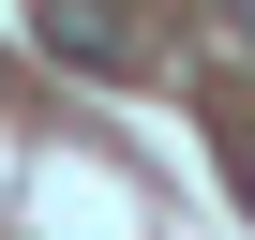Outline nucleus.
I'll return each mask as SVG.
<instances>
[{"instance_id":"obj_2","label":"nucleus","mask_w":255,"mask_h":240,"mask_svg":"<svg viewBox=\"0 0 255 240\" xmlns=\"http://www.w3.org/2000/svg\"><path fill=\"white\" fill-rule=\"evenodd\" d=\"M240 45H255V0H240Z\"/></svg>"},{"instance_id":"obj_1","label":"nucleus","mask_w":255,"mask_h":240,"mask_svg":"<svg viewBox=\"0 0 255 240\" xmlns=\"http://www.w3.org/2000/svg\"><path fill=\"white\" fill-rule=\"evenodd\" d=\"M30 30H45V45H60L75 75H120V60H135V30H120V15H105V0H45V15H30Z\"/></svg>"},{"instance_id":"obj_3","label":"nucleus","mask_w":255,"mask_h":240,"mask_svg":"<svg viewBox=\"0 0 255 240\" xmlns=\"http://www.w3.org/2000/svg\"><path fill=\"white\" fill-rule=\"evenodd\" d=\"M240 195H255V150H240Z\"/></svg>"}]
</instances>
